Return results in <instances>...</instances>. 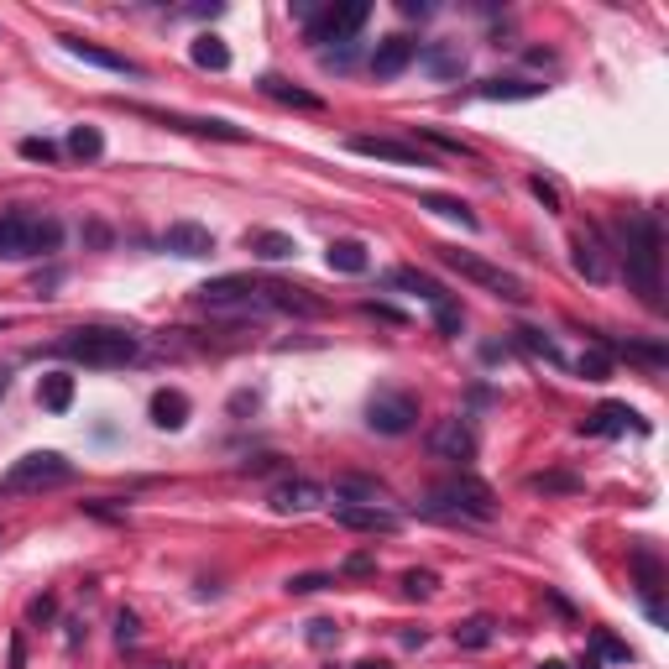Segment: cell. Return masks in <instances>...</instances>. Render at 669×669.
Here are the masks:
<instances>
[{"mask_svg":"<svg viewBox=\"0 0 669 669\" xmlns=\"http://www.w3.org/2000/svg\"><path fill=\"white\" fill-rule=\"evenodd\" d=\"M570 262H575V272H581L586 283H607L612 278V246H607V236H602V225H586V230H575L570 236Z\"/></svg>","mask_w":669,"mask_h":669,"instance_id":"cell-11","label":"cell"},{"mask_svg":"<svg viewBox=\"0 0 669 669\" xmlns=\"http://www.w3.org/2000/svg\"><path fill=\"white\" fill-rule=\"evenodd\" d=\"M37 403L48 413H68V408H74V377H68V372H48L37 382Z\"/></svg>","mask_w":669,"mask_h":669,"instance_id":"cell-30","label":"cell"},{"mask_svg":"<svg viewBox=\"0 0 669 669\" xmlns=\"http://www.w3.org/2000/svg\"><path fill=\"white\" fill-rule=\"evenodd\" d=\"M68 481H74V460H63L58 450H32L11 460L6 492H48V487H68Z\"/></svg>","mask_w":669,"mask_h":669,"instance_id":"cell-7","label":"cell"},{"mask_svg":"<svg viewBox=\"0 0 669 669\" xmlns=\"http://www.w3.org/2000/svg\"><path fill=\"white\" fill-rule=\"evenodd\" d=\"M434 591H440V575L434 570H408L403 575V596H413V602H429Z\"/></svg>","mask_w":669,"mask_h":669,"instance_id":"cell-37","label":"cell"},{"mask_svg":"<svg viewBox=\"0 0 669 669\" xmlns=\"http://www.w3.org/2000/svg\"><path fill=\"white\" fill-rule=\"evenodd\" d=\"M21 157H27V163H58L63 147L48 142V136H27V142H21Z\"/></svg>","mask_w":669,"mask_h":669,"instance_id":"cell-40","label":"cell"},{"mask_svg":"<svg viewBox=\"0 0 669 669\" xmlns=\"http://www.w3.org/2000/svg\"><path fill=\"white\" fill-rule=\"evenodd\" d=\"M628 565H633V575H638V596H643V612H649V617L659 622V628H664V622H669V612H664V602H659V591H664V565H659V555H654L649 544H638Z\"/></svg>","mask_w":669,"mask_h":669,"instance_id":"cell-17","label":"cell"},{"mask_svg":"<svg viewBox=\"0 0 669 669\" xmlns=\"http://www.w3.org/2000/svg\"><path fill=\"white\" fill-rule=\"evenodd\" d=\"M434 325H440V335H460L466 330V309L455 298H445V304H434Z\"/></svg>","mask_w":669,"mask_h":669,"instance_id":"cell-39","label":"cell"},{"mask_svg":"<svg viewBox=\"0 0 669 669\" xmlns=\"http://www.w3.org/2000/svg\"><path fill=\"white\" fill-rule=\"evenodd\" d=\"M419 210L440 215V220H455L460 230H476V225H481L471 204H466V199H455V194H434V189H424V194H419Z\"/></svg>","mask_w":669,"mask_h":669,"instance_id":"cell-25","label":"cell"},{"mask_svg":"<svg viewBox=\"0 0 669 669\" xmlns=\"http://www.w3.org/2000/svg\"><path fill=\"white\" fill-rule=\"evenodd\" d=\"M58 48H63L68 58L89 63V68H105V74H126V79H142V74H147V68L136 63V58L110 53V48H100V42H84V37H74V32H63V37H58Z\"/></svg>","mask_w":669,"mask_h":669,"instance_id":"cell-15","label":"cell"},{"mask_svg":"<svg viewBox=\"0 0 669 669\" xmlns=\"http://www.w3.org/2000/svg\"><path fill=\"white\" fill-rule=\"evenodd\" d=\"M581 669H602V659H596V654H581Z\"/></svg>","mask_w":669,"mask_h":669,"instance_id":"cell-58","label":"cell"},{"mask_svg":"<svg viewBox=\"0 0 669 669\" xmlns=\"http://www.w3.org/2000/svg\"><path fill=\"white\" fill-rule=\"evenodd\" d=\"M440 251V262L450 267V272H460L466 283H476V288H487L492 298H502V304H528V288H523V278H513V272H502L497 262H487V257H476V251H460V246H434Z\"/></svg>","mask_w":669,"mask_h":669,"instance_id":"cell-5","label":"cell"},{"mask_svg":"<svg viewBox=\"0 0 669 669\" xmlns=\"http://www.w3.org/2000/svg\"><path fill=\"white\" fill-rule=\"evenodd\" d=\"M356 53H361V42H340V48H319V63L335 68V74H345V68L356 63Z\"/></svg>","mask_w":669,"mask_h":669,"instance_id":"cell-42","label":"cell"},{"mask_svg":"<svg viewBox=\"0 0 669 669\" xmlns=\"http://www.w3.org/2000/svg\"><path fill=\"white\" fill-rule=\"evenodd\" d=\"M309 643L314 649H330V643H340V628L330 617H319V622H309Z\"/></svg>","mask_w":669,"mask_h":669,"instance_id":"cell-47","label":"cell"},{"mask_svg":"<svg viewBox=\"0 0 669 669\" xmlns=\"http://www.w3.org/2000/svg\"><path fill=\"white\" fill-rule=\"evenodd\" d=\"M246 246H251V257H262V262L298 257V241L288 236V230H246Z\"/></svg>","mask_w":669,"mask_h":669,"instance_id":"cell-26","label":"cell"},{"mask_svg":"<svg viewBox=\"0 0 669 669\" xmlns=\"http://www.w3.org/2000/svg\"><path fill=\"white\" fill-rule=\"evenodd\" d=\"M356 669H392V664H382V659H361Z\"/></svg>","mask_w":669,"mask_h":669,"instance_id":"cell-59","label":"cell"},{"mask_svg":"<svg viewBox=\"0 0 669 669\" xmlns=\"http://www.w3.org/2000/svg\"><path fill=\"white\" fill-rule=\"evenodd\" d=\"M325 262H330V272H351V278L372 267V257H366V246H361V241H330Z\"/></svg>","mask_w":669,"mask_h":669,"instance_id":"cell-34","label":"cell"},{"mask_svg":"<svg viewBox=\"0 0 669 669\" xmlns=\"http://www.w3.org/2000/svg\"><path fill=\"white\" fill-rule=\"evenodd\" d=\"M63 246V220L37 210H6L0 215V262H32L53 257Z\"/></svg>","mask_w":669,"mask_h":669,"instance_id":"cell-3","label":"cell"},{"mask_svg":"<svg viewBox=\"0 0 669 669\" xmlns=\"http://www.w3.org/2000/svg\"><path fill=\"white\" fill-rule=\"evenodd\" d=\"M424 638H429L424 628H408V633H403V643H408V649H424Z\"/></svg>","mask_w":669,"mask_h":669,"instance_id":"cell-56","label":"cell"},{"mask_svg":"<svg viewBox=\"0 0 669 669\" xmlns=\"http://www.w3.org/2000/svg\"><path fill=\"white\" fill-rule=\"evenodd\" d=\"M528 194H534V199L544 204V210H549V215H560V210H565V199H560V189H555V183H549V178H539V173H534V178H528Z\"/></svg>","mask_w":669,"mask_h":669,"instance_id":"cell-43","label":"cell"},{"mask_svg":"<svg viewBox=\"0 0 669 669\" xmlns=\"http://www.w3.org/2000/svg\"><path fill=\"white\" fill-rule=\"evenodd\" d=\"M163 251H173L183 262H204V257H215V236H210V225H199V220H173L163 230Z\"/></svg>","mask_w":669,"mask_h":669,"instance_id":"cell-18","label":"cell"},{"mask_svg":"<svg viewBox=\"0 0 669 669\" xmlns=\"http://www.w3.org/2000/svg\"><path fill=\"white\" fill-rule=\"evenodd\" d=\"M27 617H32V622H53V617H58V596H37V602L27 607Z\"/></svg>","mask_w":669,"mask_h":669,"instance_id":"cell-50","label":"cell"},{"mask_svg":"<svg viewBox=\"0 0 669 669\" xmlns=\"http://www.w3.org/2000/svg\"><path fill=\"white\" fill-rule=\"evenodd\" d=\"M429 136V142L434 147H445V152H455V157H476V147H466V142H460V136H445V131H424Z\"/></svg>","mask_w":669,"mask_h":669,"instance_id":"cell-49","label":"cell"},{"mask_svg":"<svg viewBox=\"0 0 669 669\" xmlns=\"http://www.w3.org/2000/svg\"><path fill=\"white\" fill-rule=\"evenodd\" d=\"M544 95V84H534V79H481L476 84V100H539Z\"/></svg>","mask_w":669,"mask_h":669,"instance_id":"cell-28","label":"cell"},{"mask_svg":"<svg viewBox=\"0 0 669 669\" xmlns=\"http://www.w3.org/2000/svg\"><path fill=\"white\" fill-rule=\"evenodd\" d=\"M361 309L372 314V319H387V325H408V314H403V309H392V304H377V298H366Z\"/></svg>","mask_w":669,"mask_h":669,"instance_id":"cell-48","label":"cell"},{"mask_svg":"<svg viewBox=\"0 0 669 669\" xmlns=\"http://www.w3.org/2000/svg\"><path fill=\"white\" fill-rule=\"evenodd\" d=\"M591 643H596V654H602V659H612V664H628V659H633V649H628V643H617V638H612V633H602V628L591 633Z\"/></svg>","mask_w":669,"mask_h":669,"instance_id":"cell-44","label":"cell"},{"mask_svg":"<svg viewBox=\"0 0 669 669\" xmlns=\"http://www.w3.org/2000/svg\"><path fill=\"white\" fill-rule=\"evenodd\" d=\"M387 288L419 293V298H424L429 309H434V304H445V298H450V293H445V283H434L429 272H419V267H392V272H387Z\"/></svg>","mask_w":669,"mask_h":669,"instance_id":"cell-24","label":"cell"},{"mask_svg":"<svg viewBox=\"0 0 669 669\" xmlns=\"http://www.w3.org/2000/svg\"><path fill=\"white\" fill-rule=\"evenodd\" d=\"M429 455H440V460H455V466H471L476 460V429L466 413H450V419H440L429 429Z\"/></svg>","mask_w":669,"mask_h":669,"instance_id":"cell-12","label":"cell"},{"mask_svg":"<svg viewBox=\"0 0 669 669\" xmlns=\"http://www.w3.org/2000/svg\"><path fill=\"white\" fill-rule=\"evenodd\" d=\"M492 638H497V622H492V617H466V622H455V643H460V649H487Z\"/></svg>","mask_w":669,"mask_h":669,"instance_id":"cell-35","label":"cell"},{"mask_svg":"<svg viewBox=\"0 0 669 669\" xmlns=\"http://www.w3.org/2000/svg\"><path fill=\"white\" fill-rule=\"evenodd\" d=\"M413 424H419V398H413V392L387 387V392H377V398L366 403V429H372V434L398 440V434H408Z\"/></svg>","mask_w":669,"mask_h":669,"instance_id":"cell-9","label":"cell"},{"mask_svg":"<svg viewBox=\"0 0 669 669\" xmlns=\"http://www.w3.org/2000/svg\"><path fill=\"white\" fill-rule=\"evenodd\" d=\"M105 152V136L95 126H74L68 131V157H79V163H95V157Z\"/></svg>","mask_w":669,"mask_h":669,"instance_id":"cell-36","label":"cell"},{"mask_svg":"<svg viewBox=\"0 0 669 669\" xmlns=\"http://www.w3.org/2000/svg\"><path fill=\"white\" fill-rule=\"evenodd\" d=\"M335 502H382L387 507V487L377 476H335Z\"/></svg>","mask_w":669,"mask_h":669,"instance_id":"cell-31","label":"cell"},{"mask_svg":"<svg viewBox=\"0 0 669 669\" xmlns=\"http://www.w3.org/2000/svg\"><path fill=\"white\" fill-rule=\"evenodd\" d=\"M424 513L429 518H466V523H492L497 518V492L487 487L481 476L460 471L450 481H440V487H429L424 497Z\"/></svg>","mask_w":669,"mask_h":669,"instance_id":"cell-4","label":"cell"},{"mask_svg":"<svg viewBox=\"0 0 669 669\" xmlns=\"http://www.w3.org/2000/svg\"><path fill=\"white\" fill-rule=\"evenodd\" d=\"M257 298H262V309L298 314V319H319V314H330V304H325V298H314L309 288L278 283V278H257Z\"/></svg>","mask_w":669,"mask_h":669,"instance_id":"cell-13","label":"cell"},{"mask_svg":"<svg viewBox=\"0 0 669 669\" xmlns=\"http://www.w3.org/2000/svg\"><path fill=\"white\" fill-rule=\"evenodd\" d=\"M147 669H183V664H147Z\"/></svg>","mask_w":669,"mask_h":669,"instance_id":"cell-60","label":"cell"},{"mask_svg":"<svg viewBox=\"0 0 669 669\" xmlns=\"http://www.w3.org/2000/svg\"><path fill=\"white\" fill-rule=\"evenodd\" d=\"M366 16H372V6L366 0H351V6H325L309 27H304V37L314 42V48H340V42H356V32L366 27Z\"/></svg>","mask_w":669,"mask_h":669,"instance_id":"cell-10","label":"cell"},{"mask_svg":"<svg viewBox=\"0 0 669 669\" xmlns=\"http://www.w3.org/2000/svg\"><path fill=\"white\" fill-rule=\"evenodd\" d=\"M267 502H272V513H283V518L314 513V507L325 502V487H319V481H309V476H283L278 487L267 492Z\"/></svg>","mask_w":669,"mask_h":669,"instance_id":"cell-19","label":"cell"},{"mask_svg":"<svg viewBox=\"0 0 669 669\" xmlns=\"http://www.w3.org/2000/svg\"><path fill=\"white\" fill-rule=\"evenodd\" d=\"M575 372H581L586 382H607V377H612V356L596 345V351H586L581 361H575Z\"/></svg>","mask_w":669,"mask_h":669,"instance_id":"cell-38","label":"cell"},{"mask_svg":"<svg viewBox=\"0 0 669 669\" xmlns=\"http://www.w3.org/2000/svg\"><path fill=\"white\" fill-rule=\"evenodd\" d=\"M372 570H377L372 555H351V560H345V575H372Z\"/></svg>","mask_w":669,"mask_h":669,"instance_id":"cell-52","label":"cell"},{"mask_svg":"<svg viewBox=\"0 0 669 669\" xmlns=\"http://www.w3.org/2000/svg\"><path fill=\"white\" fill-rule=\"evenodd\" d=\"M539 669H565V664H539Z\"/></svg>","mask_w":669,"mask_h":669,"instance_id":"cell-61","label":"cell"},{"mask_svg":"<svg viewBox=\"0 0 669 669\" xmlns=\"http://www.w3.org/2000/svg\"><path fill=\"white\" fill-rule=\"evenodd\" d=\"M398 11H403V16H419V21H424V16H434L429 0H398Z\"/></svg>","mask_w":669,"mask_h":669,"instance_id":"cell-53","label":"cell"},{"mask_svg":"<svg viewBox=\"0 0 669 669\" xmlns=\"http://www.w3.org/2000/svg\"><path fill=\"white\" fill-rule=\"evenodd\" d=\"M628 429H633V434H649V424H643L628 403H602V408H596L591 419L581 424V434H628Z\"/></svg>","mask_w":669,"mask_h":669,"instance_id":"cell-22","label":"cell"},{"mask_svg":"<svg viewBox=\"0 0 669 669\" xmlns=\"http://www.w3.org/2000/svg\"><path fill=\"white\" fill-rule=\"evenodd\" d=\"M612 257L628 272V288L643 298V309H664V230L654 210H638L617 225Z\"/></svg>","mask_w":669,"mask_h":669,"instance_id":"cell-1","label":"cell"},{"mask_svg":"<svg viewBox=\"0 0 669 669\" xmlns=\"http://www.w3.org/2000/svg\"><path fill=\"white\" fill-rule=\"evenodd\" d=\"M115 105H121V100H115ZM126 110H131V115H142V121H152V126H163V131L204 136V142H251V136H246V126H236V121H220V115H183V110L142 105V100H131Z\"/></svg>","mask_w":669,"mask_h":669,"instance_id":"cell-6","label":"cell"},{"mask_svg":"<svg viewBox=\"0 0 669 669\" xmlns=\"http://www.w3.org/2000/svg\"><path fill=\"white\" fill-rule=\"evenodd\" d=\"M84 513H95V518H110V523H126V507H105V502H84Z\"/></svg>","mask_w":669,"mask_h":669,"instance_id":"cell-51","label":"cell"},{"mask_svg":"<svg viewBox=\"0 0 669 669\" xmlns=\"http://www.w3.org/2000/svg\"><path fill=\"white\" fill-rule=\"evenodd\" d=\"M53 356L63 361H79V366H95V372H115V366H131L142 356V340L131 330H110V325H84V330H68L48 345Z\"/></svg>","mask_w":669,"mask_h":669,"instance_id":"cell-2","label":"cell"},{"mask_svg":"<svg viewBox=\"0 0 669 669\" xmlns=\"http://www.w3.org/2000/svg\"><path fill=\"white\" fill-rule=\"evenodd\" d=\"M413 63H419L429 79H440V84L466 79V48H460V42H424Z\"/></svg>","mask_w":669,"mask_h":669,"instance_id":"cell-20","label":"cell"},{"mask_svg":"<svg viewBox=\"0 0 669 669\" xmlns=\"http://www.w3.org/2000/svg\"><path fill=\"white\" fill-rule=\"evenodd\" d=\"M335 523L351 534H398L403 518L382 502H335Z\"/></svg>","mask_w":669,"mask_h":669,"instance_id":"cell-16","label":"cell"},{"mask_svg":"<svg viewBox=\"0 0 669 669\" xmlns=\"http://www.w3.org/2000/svg\"><path fill=\"white\" fill-rule=\"evenodd\" d=\"M257 89H262L267 100L288 105V110H325V100H319L314 89H298V84H288L283 74H262V79H257Z\"/></svg>","mask_w":669,"mask_h":669,"instance_id":"cell-23","label":"cell"},{"mask_svg":"<svg viewBox=\"0 0 669 669\" xmlns=\"http://www.w3.org/2000/svg\"><path fill=\"white\" fill-rule=\"evenodd\" d=\"M413 58H419V42H413V37H403V32H392V37H382L377 48H372L366 68H372L377 79H398Z\"/></svg>","mask_w":669,"mask_h":669,"instance_id":"cell-21","label":"cell"},{"mask_svg":"<svg viewBox=\"0 0 669 669\" xmlns=\"http://www.w3.org/2000/svg\"><path fill=\"white\" fill-rule=\"evenodd\" d=\"M246 408H257V392H236L230 398V413H246Z\"/></svg>","mask_w":669,"mask_h":669,"instance_id":"cell-55","label":"cell"},{"mask_svg":"<svg viewBox=\"0 0 669 669\" xmlns=\"http://www.w3.org/2000/svg\"><path fill=\"white\" fill-rule=\"evenodd\" d=\"M513 340L523 345V351H528V356H539V361H549V366H570V361H565V351H560V345H555V340H549L544 330H534V325H518V330H513Z\"/></svg>","mask_w":669,"mask_h":669,"instance_id":"cell-33","label":"cell"},{"mask_svg":"<svg viewBox=\"0 0 669 669\" xmlns=\"http://www.w3.org/2000/svg\"><path fill=\"white\" fill-rule=\"evenodd\" d=\"M356 157H377V163H398V168H434V157L419 142H403V136H351Z\"/></svg>","mask_w":669,"mask_h":669,"instance_id":"cell-14","label":"cell"},{"mask_svg":"<svg viewBox=\"0 0 669 669\" xmlns=\"http://www.w3.org/2000/svg\"><path fill=\"white\" fill-rule=\"evenodd\" d=\"M142 638V622H136V612H115V643H121V649H131V643Z\"/></svg>","mask_w":669,"mask_h":669,"instance_id":"cell-45","label":"cell"},{"mask_svg":"<svg viewBox=\"0 0 669 669\" xmlns=\"http://www.w3.org/2000/svg\"><path fill=\"white\" fill-rule=\"evenodd\" d=\"M11 392V366H0V398Z\"/></svg>","mask_w":669,"mask_h":669,"instance_id":"cell-57","label":"cell"},{"mask_svg":"<svg viewBox=\"0 0 669 669\" xmlns=\"http://www.w3.org/2000/svg\"><path fill=\"white\" fill-rule=\"evenodd\" d=\"M596 345H602L607 356H628V361H643V366H654V372H659V366L669 361V351H664L659 340H654V345H638V340H607V335H596Z\"/></svg>","mask_w":669,"mask_h":669,"instance_id":"cell-29","label":"cell"},{"mask_svg":"<svg viewBox=\"0 0 669 669\" xmlns=\"http://www.w3.org/2000/svg\"><path fill=\"white\" fill-rule=\"evenodd\" d=\"M84 241H89V246H110V230L89 220V225H84Z\"/></svg>","mask_w":669,"mask_h":669,"instance_id":"cell-54","label":"cell"},{"mask_svg":"<svg viewBox=\"0 0 669 669\" xmlns=\"http://www.w3.org/2000/svg\"><path fill=\"white\" fill-rule=\"evenodd\" d=\"M325 586H335L330 575H293V581H288V596H314V591H325Z\"/></svg>","mask_w":669,"mask_h":669,"instance_id":"cell-46","label":"cell"},{"mask_svg":"<svg viewBox=\"0 0 669 669\" xmlns=\"http://www.w3.org/2000/svg\"><path fill=\"white\" fill-rule=\"evenodd\" d=\"M152 424L157 429H183L189 424V398L178 387H157L152 392Z\"/></svg>","mask_w":669,"mask_h":669,"instance_id":"cell-27","label":"cell"},{"mask_svg":"<svg viewBox=\"0 0 669 669\" xmlns=\"http://www.w3.org/2000/svg\"><path fill=\"white\" fill-rule=\"evenodd\" d=\"M528 492H581V481L565 471H549V476H528Z\"/></svg>","mask_w":669,"mask_h":669,"instance_id":"cell-41","label":"cell"},{"mask_svg":"<svg viewBox=\"0 0 669 669\" xmlns=\"http://www.w3.org/2000/svg\"><path fill=\"white\" fill-rule=\"evenodd\" d=\"M194 304L210 309V314H257L262 298H257V278L246 272H225V278H210L194 288Z\"/></svg>","mask_w":669,"mask_h":669,"instance_id":"cell-8","label":"cell"},{"mask_svg":"<svg viewBox=\"0 0 669 669\" xmlns=\"http://www.w3.org/2000/svg\"><path fill=\"white\" fill-rule=\"evenodd\" d=\"M189 58H194L199 68H210V74H225V68H230V48H225V37H215V32H199L194 48H189Z\"/></svg>","mask_w":669,"mask_h":669,"instance_id":"cell-32","label":"cell"}]
</instances>
